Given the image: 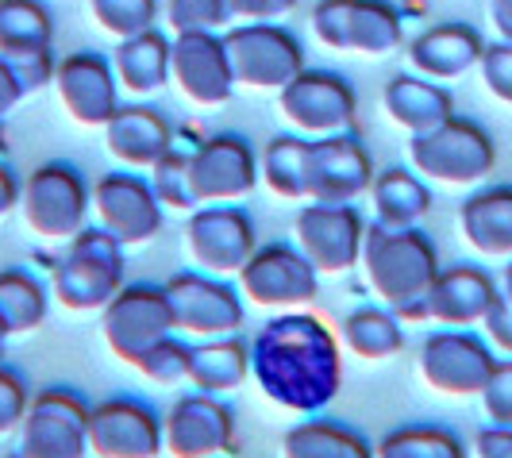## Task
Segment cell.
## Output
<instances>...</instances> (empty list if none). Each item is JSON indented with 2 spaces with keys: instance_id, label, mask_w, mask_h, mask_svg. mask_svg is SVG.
Returning <instances> with one entry per match:
<instances>
[{
  "instance_id": "cell-37",
  "label": "cell",
  "mask_w": 512,
  "mask_h": 458,
  "mask_svg": "<svg viewBox=\"0 0 512 458\" xmlns=\"http://www.w3.org/2000/svg\"><path fill=\"white\" fill-rule=\"evenodd\" d=\"M93 24L101 27L104 35H112L116 43L143 35L158 24V0H85Z\"/></svg>"
},
{
  "instance_id": "cell-14",
  "label": "cell",
  "mask_w": 512,
  "mask_h": 458,
  "mask_svg": "<svg viewBox=\"0 0 512 458\" xmlns=\"http://www.w3.org/2000/svg\"><path fill=\"white\" fill-rule=\"evenodd\" d=\"M366 216L355 204H320L305 201V208L293 220V239L297 251L320 270V274H351L362 262V243H366Z\"/></svg>"
},
{
  "instance_id": "cell-42",
  "label": "cell",
  "mask_w": 512,
  "mask_h": 458,
  "mask_svg": "<svg viewBox=\"0 0 512 458\" xmlns=\"http://www.w3.org/2000/svg\"><path fill=\"white\" fill-rule=\"evenodd\" d=\"M478 401L486 408L489 424L512 428V358H497V366L489 374L486 389L478 393Z\"/></svg>"
},
{
  "instance_id": "cell-52",
  "label": "cell",
  "mask_w": 512,
  "mask_h": 458,
  "mask_svg": "<svg viewBox=\"0 0 512 458\" xmlns=\"http://www.w3.org/2000/svg\"><path fill=\"white\" fill-rule=\"evenodd\" d=\"M8 339H12V328H8V320H4V312H0V362H4V347H8Z\"/></svg>"
},
{
  "instance_id": "cell-44",
  "label": "cell",
  "mask_w": 512,
  "mask_h": 458,
  "mask_svg": "<svg viewBox=\"0 0 512 458\" xmlns=\"http://www.w3.org/2000/svg\"><path fill=\"white\" fill-rule=\"evenodd\" d=\"M482 328H486L489 347H493L497 355L512 358V301L497 297V305L489 308V316L482 320Z\"/></svg>"
},
{
  "instance_id": "cell-53",
  "label": "cell",
  "mask_w": 512,
  "mask_h": 458,
  "mask_svg": "<svg viewBox=\"0 0 512 458\" xmlns=\"http://www.w3.org/2000/svg\"><path fill=\"white\" fill-rule=\"evenodd\" d=\"M0 158H4V131H0Z\"/></svg>"
},
{
  "instance_id": "cell-22",
  "label": "cell",
  "mask_w": 512,
  "mask_h": 458,
  "mask_svg": "<svg viewBox=\"0 0 512 458\" xmlns=\"http://www.w3.org/2000/svg\"><path fill=\"white\" fill-rule=\"evenodd\" d=\"M54 93L62 112L81 128H104L120 108V81L97 51H74L54 66Z\"/></svg>"
},
{
  "instance_id": "cell-28",
  "label": "cell",
  "mask_w": 512,
  "mask_h": 458,
  "mask_svg": "<svg viewBox=\"0 0 512 458\" xmlns=\"http://www.w3.org/2000/svg\"><path fill=\"white\" fill-rule=\"evenodd\" d=\"M112 70L120 81V93H128L135 101L162 93L170 85V39L158 27L120 39L116 54H112Z\"/></svg>"
},
{
  "instance_id": "cell-1",
  "label": "cell",
  "mask_w": 512,
  "mask_h": 458,
  "mask_svg": "<svg viewBox=\"0 0 512 458\" xmlns=\"http://www.w3.org/2000/svg\"><path fill=\"white\" fill-rule=\"evenodd\" d=\"M251 374L274 405L316 412L339 393V343L320 316L305 308L282 312L251 343Z\"/></svg>"
},
{
  "instance_id": "cell-47",
  "label": "cell",
  "mask_w": 512,
  "mask_h": 458,
  "mask_svg": "<svg viewBox=\"0 0 512 458\" xmlns=\"http://www.w3.org/2000/svg\"><path fill=\"white\" fill-rule=\"evenodd\" d=\"M20 193H24V181L16 178V170L8 166V158H0V220L20 208Z\"/></svg>"
},
{
  "instance_id": "cell-33",
  "label": "cell",
  "mask_w": 512,
  "mask_h": 458,
  "mask_svg": "<svg viewBox=\"0 0 512 458\" xmlns=\"http://www.w3.org/2000/svg\"><path fill=\"white\" fill-rule=\"evenodd\" d=\"M305 158L308 139L297 131L274 135L258 154V181L278 197V201H308L305 193Z\"/></svg>"
},
{
  "instance_id": "cell-5",
  "label": "cell",
  "mask_w": 512,
  "mask_h": 458,
  "mask_svg": "<svg viewBox=\"0 0 512 458\" xmlns=\"http://www.w3.org/2000/svg\"><path fill=\"white\" fill-rule=\"evenodd\" d=\"M20 212L31 235L51 239V243H66L77 231L89 224L93 212V189L81 178L74 162H39L24 181L20 193Z\"/></svg>"
},
{
  "instance_id": "cell-2",
  "label": "cell",
  "mask_w": 512,
  "mask_h": 458,
  "mask_svg": "<svg viewBox=\"0 0 512 458\" xmlns=\"http://www.w3.org/2000/svg\"><path fill=\"white\" fill-rule=\"evenodd\" d=\"M359 266L370 293L378 297V305L393 308L405 324L428 320L424 301H428V289L443 266H439L436 243L428 239V231H420V224L416 228H385V224L370 220Z\"/></svg>"
},
{
  "instance_id": "cell-27",
  "label": "cell",
  "mask_w": 512,
  "mask_h": 458,
  "mask_svg": "<svg viewBox=\"0 0 512 458\" xmlns=\"http://www.w3.org/2000/svg\"><path fill=\"white\" fill-rule=\"evenodd\" d=\"M382 108L385 116L409 135H420V131L439 128L443 120L455 116V101L451 93L439 85V81H428L420 74H397L389 77V85L382 89Z\"/></svg>"
},
{
  "instance_id": "cell-45",
  "label": "cell",
  "mask_w": 512,
  "mask_h": 458,
  "mask_svg": "<svg viewBox=\"0 0 512 458\" xmlns=\"http://www.w3.org/2000/svg\"><path fill=\"white\" fill-rule=\"evenodd\" d=\"M474 458H512V428L489 424L474 435Z\"/></svg>"
},
{
  "instance_id": "cell-9",
  "label": "cell",
  "mask_w": 512,
  "mask_h": 458,
  "mask_svg": "<svg viewBox=\"0 0 512 458\" xmlns=\"http://www.w3.org/2000/svg\"><path fill=\"white\" fill-rule=\"evenodd\" d=\"M166 297L174 308V331L189 343L216 339V335H239L247 320V301L239 285L216 278L205 270H181L166 281Z\"/></svg>"
},
{
  "instance_id": "cell-23",
  "label": "cell",
  "mask_w": 512,
  "mask_h": 458,
  "mask_svg": "<svg viewBox=\"0 0 512 458\" xmlns=\"http://www.w3.org/2000/svg\"><path fill=\"white\" fill-rule=\"evenodd\" d=\"M497 297H501L497 278L482 266L462 262V266L439 270L424 301V316L443 328H478L489 316V308L497 305Z\"/></svg>"
},
{
  "instance_id": "cell-4",
  "label": "cell",
  "mask_w": 512,
  "mask_h": 458,
  "mask_svg": "<svg viewBox=\"0 0 512 458\" xmlns=\"http://www.w3.org/2000/svg\"><path fill=\"white\" fill-rule=\"evenodd\" d=\"M409 162L424 181L466 189L493 174L497 147H493V135L478 120L451 116L439 128L409 135Z\"/></svg>"
},
{
  "instance_id": "cell-13",
  "label": "cell",
  "mask_w": 512,
  "mask_h": 458,
  "mask_svg": "<svg viewBox=\"0 0 512 458\" xmlns=\"http://www.w3.org/2000/svg\"><path fill=\"white\" fill-rule=\"evenodd\" d=\"M185 251L197 270L235 278L258 251L255 220L239 204H197L185 220Z\"/></svg>"
},
{
  "instance_id": "cell-20",
  "label": "cell",
  "mask_w": 512,
  "mask_h": 458,
  "mask_svg": "<svg viewBox=\"0 0 512 458\" xmlns=\"http://www.w3.org/2000/svg\"><path fill=\"white\" fill-rule=\"evenodd\" d=\"M162 447L170 458H224L235 451V412L224 397L185 393L162 412Z\"/></svg>"
},
{
  "instance_id": "cell-54",
  "label": "cell",
  "mask_w": 512,
  "mask_h": 458,
  "mask_svg": "<svg viewBox=\"0 0 512 458\" xmlns=\"http://www.w3.org/2000/svg\"><path fill=\"white\" fill-rule=\"evenodd\" d=\"M4 458H24V455H20V451H12V455H4Z\"/></svg>"
},
{
  "instance_id": "cell-6",
  "label": "cell",
  "mask_w": 512,
  "mask_h": 458,
  "mask_svg": "<svg viewBox=\"0 0 512 458\" xmlns=\"http://www.w3.org/2000/svg\"><path fill=\"white\" fill-rule=\"evenodd\" d=\"M312 35L328 51L385 58L405 43V20L389 0H320L308 16Z\"/></svg>"
},
{
  "instance_id": "cell-43",
  "label": "cell",
  "mask_w": 512,
  "mask_h": 458,
  "mask_svg": "<svg viewBox=\"0 0 512 458\" xmlns=\"http://www.w3.org/2000/svg\"><path fill=\"white\" fill-rule=\"evenodd\" d=\"M482 85L493 101L509 104L512 108V43H486V54H482Z\"/></svg>"
},
{
  "instance_id": "cell-15",
  "label": "cell",
  "mask_w": 512,
  "mask_h": 458,
  "mask_svg": "<svg viewBox=\"0 0 512 458\" xmlns=\"http://www.w3.org/2000/svg\"><path fill=\"white\" fill-rule=\"evenodd\" d=\"M278 108L282 120L297 135L305 139H324V135H339L351 131L355 112H359V97L351 89V81L332 70H301L278 93Z\"/></svg>"
},
{
  "instance_id": "cell-11",
  "label": "cell",
  "mask_w": 512,
  "mask_h": 458,
  "mask_svg": "<svg viewBox=\"0 0 512 458\" xmlns=\"http://www.w3.org/2000/svg\"><path fill=\"white\" fill-rule=\"evenodd\" d=\"M497 366V351L489 339L470 328H439L420 343L416 370L432 393L443 397H478Z\"/></svg>"
},
{
  "instance_id": "cell-34",
  "label": "cell",
  "mask_w": 512,
  "mask_h": 458,
  "mask_svg": "<svg viewBox=\"0 0 512 458\" xmlns=\"http://www.w3.org/2000/svg\"><path fill=\"white\" fill-rule=\"evenodd\" d=\"M54 47V20L43 0H0V54L24 58Z\"/></svg>"
},
{
  "instance_id": "cell-8",
  "label": "cell",
  "mask_w": 512,
  "mask_h": 458,
  "mask_svg": "<svg viewBox=\"0 0 512 458\" xmlns=\"http://www.w3.org/2000/svg\"><path fill=\"white\" fill-rule=\"evenodd\" d=\"M89 408L93 405L70 385L31 393L16 451L24 458H89Z\"/></svg>"
},
{
  "instance_id": "cell-38",
  "label": "cell",
  "mask_w": 512,
  "mask_h": 458,
  "mask_svg": "<svg viewBox=\"0 0 512 458\" xmlns=\"http://www.w3.org/2000/svg\"><path fill=\"white\" fill-rule=\"evenodd\" d=\"M189 339L178 335V331H170V335H162L158 343H151L143 355L131 362V370L139 374V378H147L151 385H178V382H189Z\"/></svg>"
},
{
  "instance_id": "cell-41",
  "label": "cell",
  "mask_w": 512,
  "mask_h": 458,
  "mask_svg": "<svg viewBox=\"0 0 512 458\" xmlns=\"http://www.w3.org/2000/svg\"><path fill=\"white\" fill-rule=\"evenodd\" d=\"M27 405H31V385H27V378L20 370H12V366L0 362V439L20 432Z\"/></svg>"
},
{
  "instance_id": "cell-18",
  "label": "cell",
  "mask_w": 512,
  "mask_h": 458,
  "mask_svg": "<svg viewBox=\"0 0 512 458\" xmlns=\"http://www.w3.org/2000/svg\"><path fill=\"white\" fill-rule=\"evenodd\" d=\"M166 208L154 197L151 181L135 170H112L93 181V220L124 247H143L158 239Z\"/></svg>"
},
{
  "instance_id": "cell-50",
  "label": "cell",
  "mask_w": 512,
  "mask_h": 458,
  "mask_svg": "<svg viewBox=\"0 0 512 458\" xmlns=\"http://www.w3.org/2000/svg\"><path fill=\"white\" fill-rule=\"evenodd\" d=\"M266 8H270V20H282L285 12L297 8V0H266Z\"/></svg>"
},
{
  "instance_id": "cell-30",
  "label": "cell",
  "mask_w": 512,
  "mask_h": 458,
  "mask_svg": "<svg viewBox=\"0 0 512 458\" xmlns=\"http://www.w3.org/2000/svg\"><path fill=\"white\" fill-rule=\"evenodd\" d=\"M366 197L374 208V224H385V228H416L436 201L428 181L405 166H389L382 174H374V185Z\"/></svg>"
},
{
  "instance_id": "cell-36",
  "label": "cell",
  "mask_w": 512,
  "mask_h": 458,
  "mask_svg": "<svg viewBox=\"0 0 512 458\" xmlns=\"http://www.w3.org/2000/svg\"><path fill=\"white\" fill-rule=\"evenodd\" d=\"M374 458H470L466 443L439 424H405L374 443Z\"/></svg>"
},
{
  "instance_id": "cell-46",
  "label": "cell",
  "mask_w": 512,
  "mask_h": 458,
  "mask_svg": "<svg viewBox=\"0 0 512 458\" xmlns=\"http://www.w3.org/2000/svg\"><path fill=\"white\" fill-rule=\"evenodd\" d=\"M24 97H27L24 81H20V74L12 70V62L0 54V124L12 116V108L24 101Z\"/></svg>"
},
{
  "instance_id": "cell-29",
  "label": "cell",
  "mask_w": 512,
  "mask_h": 458,
  "mask_svg": "<svg viewBox=\"0 0 512 458\" xmlns=\"http://www.w3.org/2000/svg\"><path fill=\"white\" fill-rule=\"evenodd\" d=\"M251 378V343L243 335H216V339H197L189 347V385L228 397Z\"/></svg>"
},
{
  "instance_id": "cell-21",
  "label": "cell",
  "mask_w": 512,
  "mask_h": 458,
  "mask_svg": "<svg viewBox=\"0 0 512 458\" xmlns=\"http://www.w3.org/2000/svg\"><path fill=\"white\" fill-rule=\"evenodd\" d=\"M162 416L139 397H104L89 408V458H158Z\"/></svg>"
},
{
  "instance_id": "cell-3",
  "label": "cell",
  "mask_w": 512,
  "mask_h": 458,
  "mask_svg": "<svg viewBox=\"0 0 512 458\" xmlns=\"http://www.w3.org/2000/svg\"><path fill=\"white\" fill-rule=\"evenodd\" d=\"M124 243L112 239L104 228H85L66 239L62 255L54 262L51 297L66 312H101L124 289Z\"/></svg>"
},
{
  "instance_id": "cell-19",
  "label": "cell",
  "mask_w": 512,
  "mask_h": 458,
  "mask_svg": "<svg viewBox=\"0 0 512 458\" xmlns=\"http://www.w3.org/2000/svg\"><path fill=\"white\" fill-rule=\"evenodd\" d=\"M374 185V158L355 131L308 139L305 193L320 204H355Z\"/></svg>"
},
{
  "instance_id": "cell-49",
  "label": "cell",
  "mask_w": 512,
  "mask_h": 458,
  "mask_svg": "<svg viewBox=\"0 0 512 458\" xmlns=\"http://www.w3.org/2000/svg\"><path fill=\"white\" fill-rule=\"evenodd\" d=\"M489 24L501 43H512V0H489Z\"/></svg>"
},
{
  "instance_id": "cell-16",
  "label": "cell",
  "mask_w": 512,
  "mask_h": 458,
  "mask_svg": "<svg viewBox=\"0 0 512 458\" xmlns=\"http://www.w3.org/2000/svg\"><path fill=\"white\" fill-rule=\"evenodd\" d=\"M189 185H193L197 204H239L243 197H251L258 185L255 147L235 131H220V135L193 143Z\"/></svg>"
},
{
  "instance_id": "cell-39",
  "label": "cell",
  "mask_w": 512,
  "mask_h": 458,
  "mask_svg": "<svg viewBox=\"0 0 512 458\" xmlns=\"http://www.w3.org/2000/svg\"><path fill=\"white\" fill-rule=\"evenodd\" d=\"M189 154H193V147L181 151L178 143H174V147L147 170V174H151L147 181H151L154 197L162 201V208L185 212V216L197 208V201H193V185H189Z\"/></svg>"
},
{
  "instance_id": "cell-25",
  "label": "cell",
  "mask_w": 512,
  "mask_h": 458,
  "mask_svg": "<svg viewBox=\"0 0 512 458\" xmlns=\"http://www.w3.org/2000/svg\"><path fill=\"white\" fill-rule=\"evenodd\" d=\"M409 70L428 81H451L470 70L482 66V54H486V39L482 31L470 24H436L428 31H420L409 43Z\"/></svg>"
},
{
  "instance_id": "cell-40",
  "label": "cell",
  "mask_w": 512,
  "mask_h": 458,
  "mask_svg": "<svg viewBox=\"0 0 512 458\" xmlns=\"http://www.w3.org/2000/svg\"><path fill=\"white\" fill-rule=\"evenodd\" d=\"M166 24L174 35H181V31H228L231 16L224 0H170Z\"/></svg>"
},
{
  "instance_id": "cell-12",
  "label": "cell",
  "mask_w": 512,
  "mask_h": 458,
  "mask_svg": "<svg viewBox=\"0 0 512 458\" xmlns=\"http://www.w3.org/2000/svg\"><path fill=\"white\" fill-rule=\"evenodd\" d=\"M170 331H174V308L166 297V285L124 281V289L101 308L104 347L128 366Z\"/></svg>"
},
{
  "instance_id": "cell-48",
  "label": "cell",
  "mask_w": 512,
  "mask_h": 458,
  "mask_svg": "<svg viewBox=\"0 0 512 458\" xmlns=\"http://www.w3.org/2000/svg\"><path fill=\"white\" fill-rule=\"evenodd\" d=\"M228 4L231 27L235 24H258V20H270V8L266 0H224Z\"/></svg>"
},
{
  "instance_id": "cell-17",
  "label": "cell",
  "mask_w": 512,
  "mask_h": 458,
  "mask_svg": "<svg viewBox=\"0 0 512 458\" xmlns=\"http://www.w3.org/2000/svg\"><path fill=\"white\" fill-rule=\"evenodd\" d=\"M170 85L193 108H220L235 97V74L220 31H181L170 39Z\"/></svg>"
},
{
  "instance_id": "cell-35",
  "label": "cell",
  "mask_w": 512,
  "mask_h": 458,
  "mask_svg": "<svg viewBox=\"0 0 512 458\" xmlns=\"http://www.w3.org/2000/svg\"><path fill=\"white\" fill-rule=\"evenodd\" d=\"M0 312L8 320L12 335H31L47 324L51 312V289L35 278L31 270H0Z\"/></svg>"
},
{
  "instance_id": "cell-10",
  "label": "cell",
  "mask_w": 512,
  "mask_h": 458,
  "mask_svg": "<svg viewBox=\"0 0 512 458\" xmlns=\"http://www.w3.org/2000/svg\"><path fill=\"white\" fill-rule=\"evenodd\" d=\"M243 301L266 312H297L316 301L320 270L289 243H266L235 274Z\"/></svg>"
},
{
  "instance_id": "cell-31",
  "label": "cell",
  "mask_w": 512,
  "mask_h": 458,
  "mask_svg": "<svg viewBox=\"0 0 512 458\" xmlns=\"http://www.w3.org/2000/svg\"><path fill=\"white\" fill-rule=\"evenodd\" d=\"M339 343L362 362H385L405 351V320L385 305H359L339 320Z\"/></svg>"
},
{
  "instance_id": "cell-7",
  "label": "cell",
  "mask_w": 512,
  "mask_h": 458,
  "mask_svg": "<svg viewBox=\"0 0 512 458\" xmlns=\"http://www.w3.org/2000/svg\"><path fill=\"white\" fill-rule=\"evenodd\" d=\"M224 47H228L235 85H243V89L282 93L285 85L305 70L301 39L289 27L278 24V20L228 27L224 31Z\"/></svg>"
},
{
  "instance_id": "cell-32",
  "label": "cell",
  "mask_w": 512,
  "mask_h": 458,
  "mask_svg": "<svg viewBox=\"0 0 512 458\" xmlns=\"http://www.w3.org/2000/svg\"><path fill=\"white\" fill-rule=\"evenodd\" d=\"M282 458H374V443L339 420L312 416L282 435Z\"/></svg>"
},
{
  "instance_id": "cell-26",
  "label": "cell",
  "mask_w": 512,
  "mask_h": 458,
  "mask_svg": "<svg viewBox=\"0 0 512 458\" xmlns=\"http://www.w3.org/2000/svg\"><path fill=\"white\" fill-rule=\"evenodd\" d=\"M459 231L466 247L482 258H512V185L474 189L459 204Z\"/></svg>"
},
{
  "instance_id": "cell-24",
  "label": "cell",
  "mask_w": 512,
  "mask_h": 458,
  "mask_svg": "<svg viewBox=\"0 0 512 458\" xmlns=\"http://www.w3.org/2000/svg\"><path fill=\"white\" fill-rule=\"evenodd\" d=\"M104 151L112 154L124 170H151L162 154L178 143L174 124L143 101L120 104L116 116L104 124Z\"/></svg>"
},
{
  "instance_id": "cell-51",
  "label": "cell",
  "mask_w": 512,
  "mask_h": 458,
  "mask_svg": "<svg viewBox=\"0 0 512 458\" xmlns=\"http://www.w3.org/2000/svg\"><path fill=\"white\" fill-rule=\"evenodd\" d=\"M497 285H501V297H505V301H512V258L505 262V274H501V281H497Z\"/></svg>"
}]
</instances>
